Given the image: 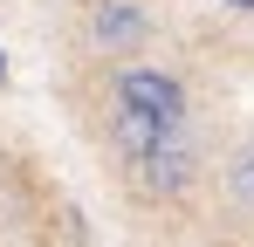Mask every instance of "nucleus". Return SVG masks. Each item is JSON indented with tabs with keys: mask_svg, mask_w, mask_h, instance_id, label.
<instances>
[{
	"mask_svg": "<svg viewBox=\"0 0 254 247\" xmlns=\"http://www.w3.org/2000/svg\"><path fill=\"white\" fill-rule=\"evenodd\" d=\"M103 130H110V151H117V165H124V179H130L137 199H186L199 185V151H192L186 130L144 124V117H130V110H117V103H110V124Z\"/></svg>",
	"mask_w": 254,
	"mask_h": 247,
	"instance_id": "obj_1",
	"label": "nucleus"
},
{
	"mask_svg": "<svg viewBox=\"0 0 254 247\" xmlns=\"http://www.w3.org/2000/svg\"><path fill=\"white\" fill-rule=\"evenodd\" d=\"M117 110H130V117H144V124H165V130H186V117H192L186 82L172 76V69H151V62L117 69Z\"/></svg>",
	"mask_w": 254,
	"mask_h": 247,
	"instance_id": "obj_2",
	"label": "nucleus"
},
{
	"mask_svg": "<svg viewBox=\"0 0 254 247\" xmlns=\"http://www.w3.org/2000/svg\"><path fill=\"white\" fill-rule=\"evenodd\" d=\"M89 48L96 55H137L151 41V7L144 0H89Z\"/></svg>",
	"mask_w": 254,
	"mask_h": 247,
	"instance_id": "obj_3",
	"label": "nucleus"
},
{
	"mask_svg": "<svg viewBox=\"0 0 254 247\" xmlns=\"http://www.w3.org/2000/svg\"><path fill=\"white\" fill-rule=\"evenodd\" d=\"M227 192H234L241 213H254V144H248V151H234V165H227Z\"/></svg>",
	"mask_w": 254,
	"mask_h": 247,
	"instance_id": "obj_4",
	"label": "nucleus"
},
{
	"mask_svg": "<svg viewBox=\"0 0 254 247\" xmlns=\"http://www.w3.org/2000/svg\"><path fill=\"white\" fill-rule=\"evenodd\" d=\"M0 76H7V55H0Z\"/></svg>",
	"mask_w": 254,
	"mask_h": 247,
	"instance_id": "obj_5",
	"label": "nucleus"
},
{
	"mask_svg": "<svg viewBox=\"0 0 254 247\" xmlns=\"http://www.w3.org/2000/svg\"><path fill=\"white\" fill-rule=\"evenodd\" d=\"M248 7H254V0H248Z\"/></svg>",
	"mask_w": 254,
	"mask_h": 247,
	"instance_id": "obj_6",
	"label": "nucleus"
}]
</instances>
